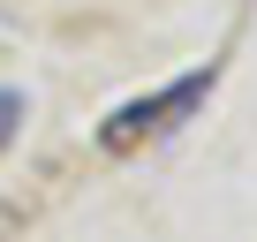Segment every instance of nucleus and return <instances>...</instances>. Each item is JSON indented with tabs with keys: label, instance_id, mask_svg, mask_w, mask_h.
Masks as SVG:
<instances>
[{
	"label": "nucleus",
	"instance_id": "nucleus-2",
	"mask_svg": "<svg viewBox=\"0 0 257 242\" xmlns=\"http://www.w3.org/2000/svg\"><path fill=\"white\" fill-rule=\"evenodd\" d=\"M16 121H23V98H16V91H0V144L16 137Z\"/></svg>",
	"mask_w": 257,
	"mask_h": 242
},
{
	"label": "nucleus",
	"instance_id": "nucleus-3",
	"mask_svg": "<svg viewBox=\"0 0 257 242\" xmlns=\"http://www.w3.org/2000/svg\"><path fill=\"white\" fill-rule=\"evenodd\" d=\"M16 227H23V212H16V204H8V197H0V242H8V234H16Z\"/></svg>",
	"mask_w": 257,
	"mask_h": 242
},
{
	"label": "nucleus",
	"instance_id": "nucleus-1",
	"mask_svg": "<svg viewBox=\"0 0 257 242\" xmlns=\"http://www.w3.org/2000/svg\"><path fill=\"white\" fill-rule=\"evenodd\" d=\"M204 91H212V68H197V76H182V83H167V91H152V98H128L106 129H98V144H106V152H137V144L167 137L182 113L204 106Z\"/></svg>",
	"mask_w": 257,
	"mask_h": 242
}]
</instances>
